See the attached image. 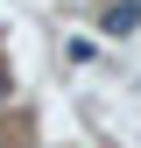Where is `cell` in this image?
Masks as SVG:
<instances>
[{"label":"cell","mask_w":141,"mask_h":148,"mask_svg":"<svg viewBox=\"0 0 141 148\" xmlns=\"http://www.w3.org/2000/svg\"><path fill=\"white\" fill-rule=\"evenodd\" d=\"M141 21V0H113V7H106V35H127Z\"/></svg>","instance_id":"cell-1"},{"label":"cell","mask_w":141,"mask_h":148,"mask_svg":"<svg viewBox=\"0 0 141 148\" xmlns=\"http://www.w3.org/2000/svg\"><path fill=\"white\" fill-rule=\"evenodd\" d=\"M0 106H7V71H0Z\"/></svg>","instance_id":"cell-2"}]
</instances>
